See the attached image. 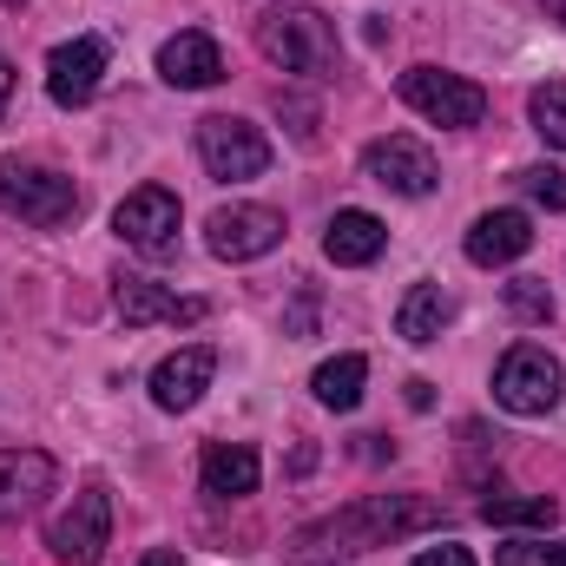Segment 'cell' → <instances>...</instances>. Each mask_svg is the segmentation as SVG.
<instances>
[{"label":"cell","mask_w":566,"mask_h":566,"mask_svg":"<svg viewBox=\"0 0 566 566\" xmlns=\"http://www.w3.org/2000/svg\"><path fill=\"white\" fill-rule=\"evenodd\" d=\"M422 527H441V507L428 494H363V501L296 527L290 554L296 560H343V554H369V547H389V541L422 534Z\"/></svg>","instance_id":"cell-1"},{"label":"cell","mask_w":566,"mask_h":566,"mask_svg":"<svg viewBox=\"0 0 566 566\" xmlns=\"http://www.w3.org/2000/svg\"><path fill=\"white\" fill-rule=\"evenodd\" d=\"M251 40H258V53L283 66V73H296V80H329L336 73V27L316 13V7H264L258 13V27H251Z\"/></svg>","instance_id":"cell-2"},{"label":"cell","mask_w":566,"mask_h":566,"mask_svg":"<svg viewBox=\"0 0 566 566\" xmlns=\"http://www.w3.org/2000/svg\"><path fill=\"white\" fill-rule=\"evenodd\" d=\"M0 211L33 224V231H60L80 218V185L53 165H33V158H0Z\"/></svg>","instance_id":"cell-3"},{"label":"cell","mask_w":566,"mask_h":566,"mask_svg":"<svg viewBox=\"0 0 566 566\" xmlns=\"http://www.w3.org/2000/svg\"><path fill=\"white\" fill-rule=\"evenodd\" d=\"M560 389H566L560 356H547L541 343H514V349L494 363V402H501L507 416H547V409L560 402Z\"/></svg>","instance_id":"cell-4"},{"label":"cell","mask_w":566,"mask_h":566,"mask_svg":"<svg viewBox=\"0 0 566 566\" xmlns=\"http://www.w3.org/2000/svg\"><path fill=\"white\" fill-rule=\"evenodd\" d=\"M396 93L422 113L428 126H448V133L488 119V93H481L474 80H461V73H441V66H409V73L396 80Z\"/></svg>","instance_id":"cell-5"},{"label":"cell","mask_w":566,"mask_h":566,"mask_svg":"<svg viewBox=\"0 0 566 566\" xmlns=\"http://www.w3.org/2000/svg\"><path fill=\"white\" fill-rule=\"evenodd\" d=\"M198 158H205L211 178L244 185V178L271 171V139L251 119H238V113H211V119H198Z\"/></svg>","instance_id":"cell-6"},{"label":"cell","mask_w":566,"mask_h":566,"mask_svg":"<svg viewBox=\"0 0 566 566\" xmlns=\"http://www.w3.org/2000/svg\"><path fill=\"white\" fill-rule=\"evenodd\" d=\"M46 547H53V560H66V566L106 560V547H113V494H106V481H86L73 494V507L46 527Z\"/></svg>","instance_id":"cell-7"},{"label":"cell","mask_w":566,"mask_h":566,"mask_svg":"<svg viewBox=\"0 0 566 566\" xmlns=\"http://www.w3.org/2000/svg\"><path fill=\"white\" fill-rule=\"evenodd\" d=\"M205 244H211V258H224V264L271 258V251L283 244V218L271 211V205H224V211H211Z\"/></svg>","instance_id":"cell-8"},{"label":"cell","mask_w":566,"mask_h":566,"mask_svg":"<svg viewBox=\"0 0 566 566\" xmlns=\"http://www.w3.org/2000/svg\"><path fill=\"white\" fill-rule=\"evenodd\" d=\"M363 178L382 185V191H396V198H428V191L441 185L434 151H428L422 139H402V133H389V139H376L363 151Z\"/></svg>","instance_id":"cell-9"},{"label":"cell","mask_w":566,"mask_h":566,"mask_svg":"<svg viewBox=\"0 0 566 566\" xmlns=\"http://www.w3.org/2000/svg\"><path fill=\"white\" fill-rule=\"evenodd\" d=\"M113 231L145 251V258H171L178 251V191H165V185H139L119 211H113Z\"/></svg>","instance_id":"cell-10"},{"label":"cell","mask_w":566,"mask_h":566,"mask_svg":"<svg viewBox=\"0 0 566 566\" xmlns=\"http://www.w3.org/2000/svg\"><path fill=\"white\" fill-rule=\"evenodd\" d=\"M113 310L133 323V329H145V323H205V296H171L165 283H151V277H139V271H119L113 277Z\"/></svg>","instance_id":"cell-11"},{"label":"cell","mask_w":566,"mask_h":566,"mask_svg":"<svg viewBox=\"0 0 566 566\" xmlns=\"http://www.w3.org/2000/svg\"><path fill=\"white\" fill-rule=\"evenodd\" d=\"M99 80H106V40L80 33V40L46 53V99L53 106H86L99 93Z\"/></svg>","instance_id":"cell-12"},{"label":"cell","mask_w":566,"mask_h":566,"mask_svg":"<svg viewBox=\"0 0 566 566\" xmlns=\"http://www.w3.org/2000/svg\"><path fill=\"white\" fill-rule=\"evenodd\" d=\"M211 376H218V349L211 343H191V349H178V356H165L151 369V402L165 416H185V409H198V396L211 389Z\"/></svg>","instance_id":"cell-13"},{"label":"cell","mask_w":566,"mask_h":566,"mask_svg":"<svg viewBox=\"0 0 566 566\" xmlns=\"http://www.w3.org/2000/svg\"><path fill=\"white\" fill-rule=\"evenodd\" d=\"M53 481H60L53 454H40V448H0V521L33 514L53 494Z\"/></svg>","instance_id":"cell-14"},{"label":"cell","mask_w":566,"mask_h":566,"mask_svg":"<svg viewBox=\"0 0 566 566\" xmlns=\"http://www.w3.org/2000/svg\"><path fill=\"white\" fill-rule=\"evenodd\" d=\"M158 80L178 86V93H205V86H218V80H224V53H218V40H211V33H171V40L158 46Z\"/></svg>","instance_id":"cell-15"},{"label":"cell","mask_w":566,"mask_h":566,"mask_svg":"<svg viewBox=\"0 0 566 566\" xmlns=\"http://www.w3.org/2000/svg\"><path fill=\"white\" fill-rule=\"evenodd\" d=\"M534 251V218L527 211H481L468 224V264L494 271V264H514Z\"/></svg>","instance_id":"cell-16"},{"label":"cell","mask_w":566,"mask_h":566,"mask_svg":"<svg viewBox=\"0 0 566 566\" xmlns=\"http://www.w3.org/2000/svg\"><path fill=\"white\" fill-rule=\"evenodd\" d=\"M382 244H389V231H382V218H376V211H336V218H329V231H323V258H329V264H343V271L376 264V258H382Z\"/></svg>","instance_id":"cell-17"},{"label":"cell","mask_w":566,"mask_h":566,"mask_svg":"<svg viewBox=\"0 0 566 566\" xmlns=\"http://www.w3.org/2000/svg\"><path fill=\"white\" fill-rule=\"evenodd\" d=\"M258 448H244V441H211L205 448V461H198V481H205V494H218V501H244V494H258Z\"/></svg>","instance_id":"cell-18"},{"label":"cell","mask_w":566,"mask_h":566,"mask_svg":"<svg viewBox=\"0 0 566 566\" xmlns=\"http://www.w3.org/2000/svg\"><path fill=\"white\" fill-rule=\"evenodd\" d=\"M448 323H454V296L441 283H416L396 310V336H409V343H434Z\"/></svg>","instance_id":"cell-19"},{"label":"cell","mask_w":566,"mask_h":566,"mask_svg":"<svg viewBox=\"0 0 566 566\" xmlns=\"http://www.w3.org/2000/svg\"><path fill=\"white\" fill-rule=\"evenodd\" d=\"M363 382H369V363H363V356H329V363L310 376L316 402H323V409H336V416H349V409L363 402Z\"/></svg>","instance_id":"cell-20"},{"label":"cell","mask_w":566,"mask_h":566,"mask_svg":"<svg viewBox=\"0 0 566 566\" xmlns=\"http://www.w3.org/2000/svg\"><path fill=\"white\" fill-rule=\"evenodd\" d=\"M481 521H494V527H554L560 507L547 494H488L481 501Z\"/></svg>","instance_id":"cell-21"},{"label":"cell","mask_w":566,"mask_h":566,"mask_svg":"<svg viewBox=\"0 0 566 566\" xmlns=\"http://www.w3.org/2000/svg\"><path fill=\"white\" fill-rule=\"evenodd\" d=\"M527 119H534V133L554 145V151H566V86H534Z\"/></svg>","instance_id":"cell-22"},{"label":"cell","mask_w":566,"mask_h":566,"mask_svg":"<svg viewBox=\"0 0 566 566\" xmlns=\"http://www.w3.org/2000/svg\"><path fill=\"white\" fill-rule=\"evenodd\" d=\"M507 310H514L521 323H554V296H547V283L541 277H514L507 283Z\"/></svg>","instance_id":"cell-23"},{"label":"cell","mask_w":566,"mask_h":566,"mask_svg":"<svg viewBox=\"0 0 566 566\" xmlns=\"http://www.w3.org/2000/svg\"><path fill=\"white\" fill-rule=\"evenodd\" d=\"M514 185H521L534 205H547V211H566V171H554V165H527V171H514Z\"/></svg>","instance_id":"cell-24"},{"label":"cell","mask_w":566,"mask_h":566,"mask_svg":"<svg viewBox=\"0 0 566 566\" xmlns=\"http://www.w3.org/2000/svg\"><path fill=\"white\" fill-rule=\"evenodd\" d=\"M494 566H566V541H507L494 547Z\"/></svg>","instance_id":"cell-25"},{"label":"cell","mask_w":566,"mask_h":566,"mask_svg":"<svg viewBox=\"0 0 566 566\" xmlns=\"http://www.w3.org/2000/svg\"><path fill=\"white\" fill-rule=\"evenodd\" d=\"M409 566H474V554L448 541V547H428V554H416V560H409Z\"/></svg>","instance_id":"cell-26"},{"label":"cell","mask_w":566,"mask_h":566,"mask_svg":"<svg viewBox=\"0 0 566 566\" xmlns=\"http://www.w3.org/2000/svg\"><path fill=\"white\" fill-rule=\"evenodd\" d=\"M7 99H13V60L0 53V119H7Z\"/></svg>","instance_id":"cell-27"},{"label":"cell","mask_w":566,"mask_h":566,"mask_svg":"<svg viewBox=\"0 0 566 566\" xmlns=\"http://www.w3.org/2000/svg\"><path fill=\"white\" fill-rule=\"evenodd\" d=\"M139 566H185V560H178V547H151Z\"/></svg>","instance_id":"cell-28"},{"label":"cell","mask_w":566,"mask_h":566,"mask_svg":"<svg viewBox=\"0 0 566 566\" xmlns=\"http://www.w3.org/2000/svg\"><path fill=\"white\" fill-rule=\"evenodd\" d=\"M428 402H434V389H428L422 376H416V382H409V409H428Z\"/></svg>","instance_id":"cell-29"},{"label":"cell","mask_w":566,"mask_h":566,"mask_svg":"<svg viewBox=\"0 0 566 566\" xmlns=\"http://www.w3.org/2000/svg\"><path fill=\"white\" fill-rule=\"evenodd\" d=\"M547 7H554V13H560V20H566V0H547Z\"/></svg>","instance_id":"cell-30"},{"label":"cell","mask_w":566,"mask_h":566,"mask_svg":"<svg viewBox=\"0 0 566 566\" xmlns=\"http://www.w3.org/2000/svg\"><path fill=\"white\" fill-rule=\"evenodd\" d=\"M7 7H20V0H7Z\"/></svg>","instance_id":"cell-31"}]
</instances>
